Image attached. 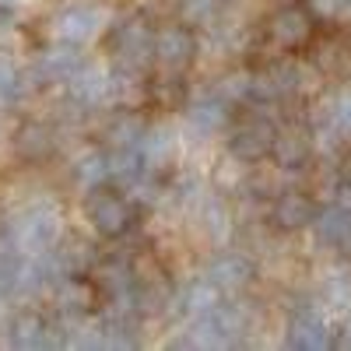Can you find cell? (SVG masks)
<instances>
[{"instance_id":"obj_35","label":"cell","mask_w":351,"mask_h":351,"mask_svg":"<svg viewBox=\"0 0 351 351\" xmlns=\"http://www.w3.org/2000/svg\"><path fill=\"white\" fill-rule=\"evenodd\" d=\"M334 204L341 211H351V172H344V176L334 180Z\"/></svg>"},{"instance_id":"obj_21","label":"cell","mask_w":351,"mask_h":351,"mask_svg":"<svg viewBox=\"0 0 351 351\" xmlns=\"http://www.w3.org/2000/svg\"><path fill=\"white\" fill-rule=\"evenodd\" d=\"M144 130H148V120L137 112V109H120L112 116V120L106 123V144L109 148H137Z\"/></svg>"},{"instance_id":"obj_11","label":"cell","mask_w":351,"mask_h":351,"mask_svg":"<svg viewBox=\"0 0 351 351\" xmlns=\"http://www.w3.org/2000/svg\"><path fill=\"white\" fill-rule=\"evenodd\" d=\"M8 341L14 348H64L67 334H56V327L39 313V309H21L11 319Z\"/></svg>"},{"instance_id":"obj_13","label":"cell","mask_w":351,"mask_h":351,"mask_svg":"<svg viewBox=\"0 0 351 351\" xmlns=\"http://www.w3.org/2000/svg\"><path fill=\"white\" fill-rule=\"evenodd\" d=\"M11 148L25 165H43L56 155V130L43 120H25L11 137Z\"/></svg>"},{"instance_id":"obj_27","label":"cell","mask_w":351,"mask_h":351,"mask_svg":"<svg viewBox=\"0 0 351 351\" xmlns=\"http://www.w3.org/2000/svg\"><path fill=\"white\" fill-rule=\"evenodd\" d=\"M267 74H271V81H274V88H278V95L299 92L302 81H306V67H302L299 60H278Z\"/></svg>"},{"instance_id":"obj_2","label":"cell","mask_w":351,"mask_h":351,"mask_svg":"<svg viewBox=\"0 0 351 351\" xmlns=\"http://www.w3.org/2000/svg\"><path fill=\"white\" fill-rule=\"evenodd\" d=\"M84 218L92 225L102 239H123L127 232L134 228L137 221V211H134V200L120 190V186H95V190H84Z\"/></svg>"},{"instance_id":"obj_41","label":"cell","mask_w":351,"mask_h":351,"mask_svg":"<svg viewBox=\"0 0 351 351\" xmlns=\"http://www.w3.org/2000/svg\"><path fill=\"white\" fill-rule=\"evenodd\" d=\"M348 11H351V0H348Z\"/></svg>"},{"instance_id":"obj_10","label":"cell","mask_w":351,"mask_h":351,"mask_svg":"<svg viewBox=\"0 0 351 351\" xmlns=\"http://www.w3.org/2000/svg\"><path fill=\"white\" fill-rule=\"evenodd\" d=\"M53 302H56V313L67 316V319H81L95 309L99 302V288L92 278H84V274H64L60 281H56L53 288Z\"/></svg>"},{"instance_id":"obj_20","label":"cell","mask_w":351,"mask_h":351,"mask_svg":"<svg viewBox=\"0 0 351 351\" xmlns=\"http://www.w3.org/2000/svg\"><path fill=\"white\" fill-rule=\"evenodd\" d=\"M88 274H92V281H95V288H99V295H106V299L134 291V267H130L127 260H120V256L95 260Z\"/></svg>"},{"instance_id":"obj_36","label":"cell","mask_w":351,"mask_h":351,"mask_svg":"<svg viewBox=\"0 0 351 351\" xmlns=\"http://www.w3.org/2000/svg\"><path fill=\"white\" fill-rule=\"evenodd\" d=\"M334 250H341V253H351V211H341V221H337V236H334Z\"/></svg>"},{"instance_id":"obj_30","label":"cell","mask_w":351,"mask_h":351,"mask_svg":"<svg viewBox=\"0 0 351 351\" xmlns=\"http://www.w3.org/2000/svg\"><path fill=\"white\" fill-rule=\"evenodd\" d=\"M25 95V84H21V71L11 64V60H4L0 56V109H8V106H14L18 99Z\"/></svg>"},{"instance_id":"obj_9","label":"cell","mask_w":351,"mask_h":351,"mask_svg":"<svg viewBox=\"0 0 351 351\" xmlns=\"http://www.w3.org/2000/svg\"><path fill=\"white\" fill-rule=\"evenodd\" d=\"M137 155H141V169L148 176H165L169 169H176V158H180V134L165 123L158 127L148 123L137 144Z\"/></svg>"},{"instance_id":"obj_8","label":"cell","mask_w":351,"mask_h":351,"mask_svg":"<svg viewBox=\"0 0 351 351\" xmlns=\"http://www.w3.org/2000/svg\"><path fill=\"white\" fill-rule=\"evenodd\" d=\"M274 123L256 116V120L239 123L236 130L228 134V155L239 158L243 165H260L271 158V144H274Z\"/></svg>"},{"instance_id":"obj_40","label":"cell","mask_w":351,"mask_h":351,"mask_svg":"<svg viewBox=\"0 0 351 351\" xmlns=\"http://www.w3.org/2000/svg\"><path fill=\"white\" fill-rule=\"evenodd\" d=\"M0 299H4V288H0Z\"/></svg>"},{"instance_id":"obj_22","label":"cell","mask_w":351,"mask_h":351,"mask_svg":"<svg viewBox=\"0 0 351 351\" xmlns=\"http://www.w3.org/2000/svg\"><path fill=\"white\" fill-rule=\"evenodd\" d=\"M172 302H180V309L186 313V319L193 316H204V313H211L218 302H221V291L208 281V278H200L193 285H186L180 295H172Z\"/></svg>"},{"instance_id":"obj_3","label":"cell","mask_w":351,"mask_h":351,"mask_svg":"<svg viewBox=\"0 0 351 351\" xmlns=\"http://www.w3.org/2000/svg\"><path fill=\"white\" fill-rule=\"evenodd\" d=\"M112 60L120 71L148 74V67L155 64V28L141 18L123 21L112 32Z\"/></svg>"},{"instance_id":"obj_38","label":"cell","mask_w":351,"mask_h":351,"mask_svg":"<svg viewBox=\"0 0 351 351\" xmlns=\"http://www.w3.org/2000/svg\"><path fill=\"white\" fill-rule=\"evenodd\" d=\"M337 344H341V348H351V306H348V313H344V319H341Z\"/></svg>"},{"instance_id":"obj_17","label":"cell","mask_w":351,"mask_h":351,"mask_svg":"<svg viewBox=\"0 0 351 351\" xmlns=\"http://www.w3.org/2000/svg\"><path fill=\"white\" fill-rule=\"evenodd\" d=\"M81 60H84L81 49L74 43H64L60 39L56 46L43 49V56H39L36 67H32V77H36V84H60V81H67L77 71Z\"/></svg>"},{"instance_id":"obj_15","label":"cell","mask_w":351,"mask_h":351,"mask_svg":"<svg viewBox=\"0 0 351 351\" xmlns=\"http://www.w3.org/2000/svg\"><path fill=\"white\" fill-rule=\"evenodd\" d=\"M316 211H319V204H316L309 193L285 190V193H278L274 204H271V221H274V228H281V232H302V228L313 225Z\"/></svg>"},{"instance_id":"obj_12","label":"cell","mask_w":351,"mask_h":351,"mask_svg":"<svg viewBox=\"0 0 351 351\" xmlns=\"http://www.w3.org/2000/svg\"><path fill=\"white\" fill-rule=\"evenodd\" d=\"M313 152H316V137L313 130L306 127H278L274 130V144H271V158L278 169H306L313 162Z\"/></svg>"},{"instance_id":"obj_26","label":"cell","mask_w":351,"mask_h":351,"mask_svg":"<svg viewBox=\"0 0 351 351\" xmlns=\"http://www.w3.org/2000/svg\"><path fill=\"white\" fill-rule=\"evenodd\" d=\"M218 14H221V0H180V8H176V18L186 28L215 25Z\"/></svg>"},{"instance_id":"obj_1","label":"cell","mask_w":351,"mask_h":351,"mask_svg":"<svg viewBox=\"0 0 351 351\" xmlns=\"http://www.w3.org/2000/svg\"><path fill=\"white\" fill-rule=\"evenodd\" d=\"M64 236V218L53 200H32L11 221V246L21 256H43Z\"/></svg>"},{"instance_id":"obj_25","label":"cell","mask_w":351,"mask_h":351,"mask_svg":"<svg viewBox=\"0 0 351 351\" xmlns=\"http://www.w3.org/2000/svg\"><path fill=\"white\" fill-rule=\"evenodd\" d=\"M200 218H204V228H208V236L215 243H225L228 232H232V211L221 197H208L200 200Z\"/></svg>"},{"instance_id":"obj_29","label":"cell","mask_w":351,"mask_h":351,"mask_svg":"<svg viewBox=\"0 0 351 351\" xmlns=\"http://www.w3.org/2000/svg\"><path fill=\"white\" fill-rule=\"evenodd\" d=\"M246 169L250 165H243L239 158H232L228 152L218 158V165H215V186L218 190H239L243 183H246Z\"/></svg>"},{"instance_id":"obj_4","label":"cell","mask_w":351,"mask_h":351,"mask_svg":"<svg viewBox=\"0 0 351 351\" xmlns=\"http://www.w3.org/2000/svg\"><path fill=\"white\" fill-rule=\"evenodd\" d=\"M197 56V36L193 28L172 21V25H162L155 32V64L165 77H180Z\"/></svg>"},{"instance_id":"obj_5","label":"cell","mask_w":351,"mask_h":351,"mask_svg":"<svg viewBox=\"0 0 351 351\" xmlns=\"http://www.w3.org/2000/svg\"><path fill=\"white\" fill-rule=\"evenodd\" d=\"M64 84L81 109H102L112 102V71L99 60H81Z\"/></svg>"},{"instance_id":"obj_23","label":"cell","mask_w":351,"mask_h":351,"mask_svg":"<svg viewBox=\"0 0 351 351\" xmlns=\"http://www.w3.org/2000/svg\"><path fill=\"white\" fill-rule=\"evenodd\" d=\"M74 180H77L81 190H95V186L109 183L106 152H102V148H84V152L74 158Z\"/></svg>"},{"instance_id":"obj_24","label":"cell","mask_w":351,"mask_h":351,"mask_svg":"<svg viewBox=\"0 0 351 351\" xmlns=\"http://www.w3.org/2000/svg\"><path fill=\"white\" fill-rule=\"evenodd\" d=\"M106 162H109V183L120 186V190H127L137 176L144 172L137 148H109L106 152Z\"/></svg>"},{"instance_id":"obj_16","label":"cell","mask_w":351,"mask_h":351,"mask_svg":"<svg viewBox=\"0 0 351 351\" xmlns=\"http://www.w3.org/2000/svg\"><path fill=\"white\" fill-rule=\"evenodd\" d=\"M267 32L271 39L281 46V49H302L309 39H313V18L302 11V8H281L271 14L267 21Z\"/></svg>"},{"instance_id":"obj_28","label":"cell","mask_w":351,"mask_h":351,"mask_svg":"<svg viewBox=\"0 0 351 351\" xmlns=\"http://www.w3.org/2000/svg\"><path fill=\"white\" fill-rule=\"evenodd\" d=\"M334 106H337V95L334 92H324V95H316L309 102V112H306V120H309V130L319 137V134H327L334 130Z\"/></svg>"},{"instance_id":"obj_39","label":"cell","mask_w":351,"mask_h":351,"mask_svg":"<svg viewBox=\"0 0 351 351\" xmlns=\"http://www.w3.org/2000/svg\"><path fill=\"white\" fill-rule=\"evenodd\" d=\"M0 4H4V8H14V4H18V0H0Z\"/></svg>"},{"instance_id":"obj_31","label":"cell","mask_w":351,"mask_h":351,"mask_svg":"<svg viewBox=\"0 0 351 351\" xmlns=\"http://www.w3.org/2000/svg\"><path fill=\"white\" fill-rule=\"evenodd\" d=\"M302 11L313 18V21H341L348 14V0H302Z\"/></svg>"},{"instance_id":"obj_37","label":"cell","mask_w":351,"mask_h":351,"mask_svg":"<svg viewBox=\"0 0 351 351\" xmlns=\"http://www.w3.org/2000/svg\"><path fill=\"white\" fill-rule=\"evenodd\" d=\"M14 32V11L0 4V39H8Z\"/></svg>"},{"instance_id":"obj_14","label":"cell","mask_w":351,"mask_h":351,"mask_svg":"<svg viewBox=\"0 0 351 351\" xmlns=\"http://www.w3.org/2000/svg\"><path fill=\"white\" fill-rule=\"evenodd\" d=\"M102 11L92 8V4H71L64 8L60 14H56V39H64V43H74V46H84V43H92L99 32H102Z\"/></svg>"},{"instance_id":"obj_7","label":"cell","mask_w":351,"mask_h":351,"mask_svg":"<svg viewBox=\"0 0 351 351\" xmlns=\"http://www.w3.org/2000/svg\"><path fill=\"white\" fill-rule=\"evenodd\" d=\"M334 344V330L327 327L324 313L316 306H302L288 316L285 324V348L291 351H319V348H330Z\"/></svg>"},{"instance_id":"obj_34","label":"cell","mask_w":351,"mask_h":351,"mask_svg":"<svg viewBox=\"0 0 351 351\" xmlns=\"http://www.w3.org/2000/svg\"><path fill=\"white\" fill-rule=\"evenodd\" d=\"M334 134L341 141H351V95H337V106H334Z\"/></svg>"},{"instance_id":"obj_18","label":"cell","mask_w":351,"mask_h":351,"mask_svg":"<svg viewBox=\"0 0 351 351\" xmlns=\"http://www.w3.org/2000/svg\"><path fill=\"white\" fill-rule=\"evenodd\" d=\"M225 127H228V106L218 95L186 106V134H193L197 141H211Z\"/></svg>"},{"instance_id":"obj_33","label":"cell","mask_w":351,"mask_h":351,"mask_svg":"<svg viewBox=\"0 0 351 351\" xmlns=\"http://www.w3.org/2000/svg\"><path fill=\"white\" fill-rule=\"evenodd\" d=\"M246 92H250V74H239V77H225V81L218 84V99H221L225 106H232V102L246 99Z\"/></svg>"},{"instance_id":"obj_19","label":"cell","mask_w":351,"mask_h":351,"mask_svg":"<svg viewBox=\"0 0 351 351\" xmlns=\"http://www.w3.org/2000/svg\"><path fill=\"white\" fill-rule=\"evenodd\" d=\"M49 256H53V263H56L60 274H88L92 263L99 260L92 239H81V236H60L56 246L49 250Z\"/></svg>"},{"instance_id":"obj_6","label":"cell","mask_w":351,"mask_h":351,"mask_svg":"<svg viewBox=\"0 0 351 351\" xmlns=\"http://www.w3.org/2000/svg\"><path fill=\"white\" fill-rule=\"evenodd\" d=\"M208 281L221 291V299H239L256 281V263L246 253H236V250L218 253L208 267Z\"/></svg>"},{"instance_id":"obj_32","label":"cell","mask_w":351,"mask_h":351,"mask_svg":"<svg viewBox=\"0 0 351 351\" xmlns=\"http://www.w3.org/2000/svg\"><path fill=\"white\" fill-rule=\"evenodd\" d=\"M324 299L330 302V306H337V309H348L351 306V278L348 274H330L327 281H324Z\"/></svg>"}]
</instances>
